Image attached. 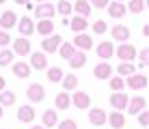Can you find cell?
Here are the masks:
<instances>
[{
  "instance_id": "ffe728a7",
  "label": "cell",
  "mask_w": 149,
  "mask_h": 129,
  "mask_svg": "<svg viewBox=\"0 0 149 129\" xmlns=\"http://www.w3.org/2000/svg\"><path fill=\"white\" fill-rule=\"evenodd\" d=\"M71 9H74V13H78L80 17H89L93 7L89 4V0H76V2L71 4Z\"/></svg>"
},
{
  "instance_id": "4fadbf2b",
  "label": "cell",
  "mask_w": 149,
  "mask_h": 129,
  "mask_svg": "<svg viewBox=\"0 0 149 129\" xmlns=\"http://www.w3.org/2000/svg\"><path fill=\"white\" fill-rule=\"evenodd\" d=\"M35 32L43 34V37L54 34V24H52V19H39V22L35 24Z\"/></svg>"
},
{
  "instance_id": "7c38bea8",
  "label": "cell",
  "mask_w": 149,
  "mask_h": 129,
  "mask_svg": "<svg viewBox=\"0 0 149 129\" xmlns=\"http://www.w3.org/2000/svg\"><path fill=\"white\" fill-rule=\"evenodd\" d=\"M93 75L97 77V80H108V77H112V65H108L106 60L100 63V65H95Z\"/></svg>"
},
{
  "instance_id": "277c9868",
  "label": "cell",
  "mask_w": 149,
  "mask_h": 129,
  "mask_svg": "<svg viewBox=\"0 0 149 129\" xmlns=\"http://www.w3.org/2000/svg\"><path fill=\"white\" fill-rule=\"evenodd\" d=\"M63 43V37L61 34H50V37H45L43 39V43H41V48H43V54H52V52L58 50V45Z\"/></svg>"
},
{
  "instance_id": "f546056e",
  "label": "cell",
  "mask_w": 149,
  "mask_h": 129,
  "mask_svg": "<svg viewBox=\"0 0 149 129\" xmlns=\"http://www.w3.org/2000/svg\"><path fill=\"white\" fill-rule=\"evenodd\" d=\"M132 73H136V65H130V63L117 65V75H121V77H127V75H132Z\"/></svg>"
},
{
  "instance_id": "bcb514c9",
  "label": "cell",
  "mask_w": 149,
  "mask_h": 129,
  "mask_svg": "<svg viewBox=\"0 0 149 129\" xmlns=\"http://www.w3.org/2000/svg\"><path fill=\"white\" fill-rule=\"evenodd\" d=\"M0 118H2V106H0Z\"/></svg>"
},
{
  "instance_id": "4316f807",
  "label": "cell",
  "mask_w": 149,
  "mask_h": 129,
  "mask_svg": "<svg viewBox=\"0 0 149 129\" xmlns=\"http://www.w3.org/2000/svg\"><path fill=\"white\" fill-rule=\"evenodd\" d=\"M61 84H63V90H65V92H69V90H76V86H78V77H76L74 73H67V75H63Z\"/></svg>"
},
{
  "instance_id": "7bdbcfd3",
  "label": "cell",
  "mask_w": 149,
  "mask_h": 129,
  "mask_svg": "<svg viewBox=\"0 0 149 129\" xmlns=\"http://www.w3.org/2000/svg\"><path fill=\"white\" fill-rule=\"evenodd\" d=\"M17 4H26V2H30V0H15Z\"/></svg>"
},
{
  "instance_id": "b9f144b4",
  "label": "cell",
  "mask_w": 149,
  "mask_h": 129,
  "mask_svg": "<svg viewBox=\"0 0 149 129\" xmlns=\"http://www.w3.org/2000/svg\"><path fill=\"white\" fill-rule=\"evenodd\" d=\"M4 86H7V80H4V77L0 75V90H4Z\"/></svg>"
},
{
  "instance_id": "ee69618b",
  "label": "cell",
  "mask_w": 149,
  "mask_h": 129,
  "mask_svg": "<svg viewBox=\"0 0 149 129\" xmlns=\"http://www.w3.org/2000/svg\"><path fill=\"white\" fill-rule=\"evenodd\" d=\"M30 129H45V127H41V125H33Z\"/></svg>"
},
{
  "instance_id": "ab89813d",
  "label": "cell",
  "mask_w": 149,
  "mask_h": 129,
  "mask_svg": "<svg viewBox=\"0 0 149 129\" xmlns=\"http://www.w3.org/2000/svg\"><path fill=\"white\" fill-rule=\"evenodd\" d=\"M138 123H141L143 127H147V125H149V114H147L145 110H141V112H138Z\"/></svg>"
},
{
  "instance_id": "2e32d148",
  "label": "cell",
  "mask_w": 149,
  "mask_h": 129,
  "mask_svg": "<svg viewBox=\"0 0 149 129\" xmlns=\"http://www.w3.org/2000/svg\"><path fill=\"white\" fill-rule=\"evenodd\" d=\"M145 108H147V99H145V97H134V99L127 101V108H125V110L130 112V114H138V112L145 110Z\"/></svg>"
},
{
  "instance_id": "9a60e30c",
  "label": "cell",
  "mask_w": 149,
  "mask_h": 129,
  "mask_svg": "<svg viewBox=\"0 0 149 129\" xmlns=\"http://www.w3.org/2000/svg\"><path fill=\"white\" fill-rule=\"evenodd\" d=\"M110 32H112V39L119 41V43H125V41L130 39V28H127V26H123V24H117Z\"/></svg>"
},
{
  "instance_id": "1f68e13d",
  "label": "cell",
  "mask_w": 149,
  "mask_h": 129,
  "mask_svg": "<svg viewBox=\"0 0 149 129\" xmlns=\"http://www.w3.org/2000/svg\"><path fill=\"white\" fill-rule=\"evenodd\" d=\"M56 13H61V15H65V17H67V15L69 13H74V9H71V2H69V0H61V2L58 4H56Z\"/></svg>"
},
{
  "instance_id": "d590c367",
  "label": "cell",
  "mask_w": 149,
  "mask_h": 129,
  "mask_svg": "<svg viewBox=\"0 0 149 129\" xmlns=\"http://www.w3.org/2000/svg\"><path fill=\"white\" fill-rule=\"evenodd\" d=\"M110 88H112V92H117V90H123V88H125V80H123L121 75H115V77H110Z\"/></svg>"
},
{
  "instance_id": "52a82bcc",
  "label": "cell",
  "mask_w": 149,
  "mask_h": 129,
  "mask_svg": "<svg viewBox=\"0 0 149 129\" xmlns=\"http://www.w3.org/2000/svg\"><path fill=\"white\" fill-rule=\"evenodd\" d=\"M95 52H97V56H100V60H108V58L115 56V45H112L110 41H102L95 48Z\"/></svg>"
},
{
  "instance_id": "7dc6e473",
  "label": "cell",
  "mask_w": 149,
  "mask_h": 129,
  "mask_svg": "<svg viewBox=\"0 0 149 129\" xmlns=\"http://www.w3.org/2000/svg\"><path fill=\"white\" fill-rule=\"evenodd\" d=\"M4 2H7V0H0V4H4Z\"/></svg>"
},
{
  "instance_id": "8fae6325",
  "label": "cell",
  "mask_w": 149,
  "mask_h": 129,
  "mask_svg": "<svg viewBox=\"0 0 149 129\" xmlns=\"http://www.w3.org/2000/svg\"><path fill=\"white\" fill-rule=\"evenodd\" d=\"M106 118H108V114H106L102 108H93V110L89 112V121H91V125H95V127L106 125Z\"/></svg>"
},
{
  "instance_id": "ba28073f",
  "label": "cell",
  "mask_w": 149,
  "mask_h": 129,
  "mask_svg": "<svg viewBox=\"0 0 149 129\" xmlns=\"http://www.w3.org/2000/svg\"><path fill=\"white\" fill-rule=\"evenodd\" d=\"M74 48H78L80 52H86L93 48V39H91V34H84V32H78L74 39Z\"/></svg>"
},
{
  "instance_id": "60d3db41",
  "label": "cell",
  "mask_w": 149,
  "mask_h": 129,
  "mask_svg": "<svg viewBox=\"0 0 149 129\" xmlns=\"http://www.w3.org/2000/svg\"><path fill=\"white\" fill-rule=\"evenodd\" d=\"M108 2H110V0H89L91 7H97V9H106V7H108Z\"/></svg>"
},
{
  "instance_id": "ac0fdd59",
  "label": "cell",
  "mask_w": 149,
  "mask_h": 129,
  "mask_svg": "<svg viewBox=\"0 0 149 129\" xmlns=\"http://www.w3.org/2000/svg\"><path fill=\"white\" fill-rule=\"evenodd\" d=\"M15 24H17V15H15V11H4V13H0V26H2L4 30H11Z\"/></svg>"
},
{
  "instance_id": "5b68a950",
  "label": "cell",
  "mask_w": 149,
  "mask_h": 129,
  "mask_svg": "<svg viewBox=\"0 0 149 129\" xmlns=\"http://www.w3.org/2000/svg\"><path fill=\"white\" fill-rule=\"evenodd\" d=\"M125 86H130L132 90H141V88H145V86H147V75H143V73H132V75H127Z\"/></svg>"
},
{
  "instance_id": "e0dca14e",
  "label": "cell",
  "mask_w": 149,
  "mask_h": 129,
  "mask_svg": "<svg viewBox=\"0 0 149 129\" xmlns=\"http://www.w3.org/2000/svg\"><path fill=\"white\" fill-rule=\"evenodd\" d=\"M71 103H74L78 110H86V108L91 106V97L86 95V92H82V90H78L74 97H71Z\"/></svg>"
},
{
  "instance_id": "6da1fadb",
  "label": "cell",
  "mask_w": 149,
  "mask_h": 129,
  "mask_svg": "<svg viewBox=\"0 0 149 129\" xmlns=\"http://www.w3.org/2000/svg\"><path fill=\"white\" fill-rule=\"evenodd\" d=\"M115 54L119 56V60H123V63H130V60L136 58V48L130 43H121L119 48L115 50Z\"/></svg>"
},
{
  "instance_id": "cb8c5ba5",
  "label": "cell",
  "mask_w": 149,
  "mask_h": 129,
  "mask_svg": "<svg viewBox=\"0 0 149 129\" xmlns=\"http://www.w3.org/2000/svg\"><path fill=\"white\" fill-rule=\"evenodd\" d=\"M84 63H86V52H80V50H76L74 56L69 58V67L71 69H80V67H84Z\"/></svg>"
},
{
  "instance_id": "7402d4cb",
  "label": "cell",
  "mask_w": 149,
  "mask_h": 129,
  "mask_svg": "<svg viewBox=\"0 0 149 129\" xmlns=\"http://www.w3.org/2000/svg\"><path fill=\"white\" fill-rule=\"evenodd\" d=\"M86 26H89V22H86V17H80V15H74V17L69 19V28L74 30L76 34L78 32H84Z\"/></svg>"
},
{
  "instance_id": "e575fe53",
  "label": "cell",
  "mask_w": 149,
  "mask_h": 129,
  "mask_svg": "<svg viewBox=\"0 0 149 129\" xmlns=\"http://www.w3.org/2000/svg\"><path fill=\"white\" fill-rule=\"evenodd\" d=\"M125 9H130V13H143L145 11V0H130Z\"/></svg>"
},
{
  "instance_id": "3957f363",
  "label": "cell",
  "mask_w": 149,
  "mask_h": 129,
  "mask_svg": "<svg viewBox=\"0 0 149 129\" xmlns=\"http://www.w3.org/2000/svg\"><path fill=\"white\" fill-rule=\"evenodd\" d=\"M35 15H37L39 19H52L56 15V9H54V4H50V2H39L37 7H35Z\"/></svg>"
},
{
  "instance_id": "d4e9b609",
  "label": "cell",
  "mask_w": 149,
  "mask_h": 129,
  "mask_svg": "<svg viewBox=\"0 0 149 129\" xmlns=\"http://www.w3.org/2000/svg\"><path fill=\"white\" fill-rule=\"evenodd\" d=\"M17 118L22 123H33L35 121V110H33V106H22L17 110Z\"/></svg>"
},
{
  "instance_id": "d6986e66",
  "label": "cell",
  "mask_w": 149,
  "mask_h": 129,
  "mask_svg": "<svg viewBox=\"0 0 149 129\" xmlns=\"http://www.w3.org/2000/svg\"><path fill=\"white\" fill-rule=\"evenodd\" d=\"M13 48H15L13 54H17V56H28V54H30V41H28L26 37H19V39H15Z\"/></svg>"
},
{
  "instance_id": "484cf974",
  "label": "cell",
  "mask_w": 149,
  "mask_h": 129,
  "mask_svg": "<svg viewBox=\"0 0 149 129\" xmlns=\"http://www.w3.org/2000/svg\"><path fill=\"white\" fill-rule=\"evenodd\" d=\"M54 103H56V110H67V108L71 106V97H69V92H58L56 95V99H54Z\"/></svg>"
},
{
  "instance_id": "44dd1931",
  "label": "cell",
  "mask_w": 149,
  "mask_h": 129,
  "mask_svg": "<svg viewBox=\"0 0 149 129\" xmlns=\"http://www.w3.org/2000/svg\"><path fill=\"white\" fill-rule=\"evenodd\" d=\"M41 123H43L41 127H45V129L56 127V123H58V114H56V110H45L43 116H41Z\"/></svg>"
},
{
  "instance_id": "30bf717a",
  "label": "cell",
  "mask_w": 149,
  "mask_h": 129,
  "mask_svg": "<svg viewBox=\"0 0 149 129\" xmlns=\"http://www.w3.org/2000/svg\"><path fill=\"white\" fill-rule=\"evenodd\" d=\"M28 65H33V69H37V71H43L45 67H48V56H45L43 52H33Z\"/></svg>"
},
{
  "instance_id": "836d02e7",
  "label": "cell",
  "mask_w": 149,
  "mask_h": 129,
  "mask_svg": "<svg viewBox=\"0 0 149 129\" xmlns=\"http://www.w3.org/2000/svg\"><path fill=\"white\" fill-rule=\"evenodd\" d=\"M13 50H0V67H7L13 63Z\"/></svg>"
},
{
  "instance_id": "8d00e7d4",
  "label": "cell",
  "mask_w": 149,
  "mask_h": 129,
  "mask_svg": "<svg viewBox=\"0 0 149 129\" xmlns=\"http://www.w3.org/2000/svg\"><path fill=\"white\" fill-rule=\"evenodd\" d=\"M56 129H78V125H76V121H71V118H65V121L56 123Z\"/></svg>"
},
{
  "instance_id": "f1b7e54d",
  "label": "cell",
  "mask_w": 149,
  "mask_h": 129,
  "mask_svg": "<svg viewBox=\"0 0 149 129\" xmlns=\"http://www.w3.org/2000/svg\"><path fill=\"white\" fill-rule=\"evenodd\" d=\"M74 52H76L74 43H61L58 45V54H61V58H65V60H69L71 56H74Z\"/></svg>"
},
{
  "instance_id": "c3c4849f",
  "label": "cell",
  "mask_w": 149,
  "mask_h": 129,
  "mask_svg": "<svg viewBox=\"0 0 149 129\" xmlns=\"http://www.w3.org/2000/svg\"><path fill=\"white\" fill-rule=\"evenodd\" d=\"M117 2H123V0H117Z\"/></svg>"
},
{
  "instance_id": "603a6c76",
  "label": "cell",
  "mask_w": 149,
  "mask_h": 129,
  "mask_svg": "<svg viewBox=\"0 0 149 129\" xmlns=\"http://www.w3.org/2000/svg\"><path fill=\"white\" fill-rule=\"evenodd\" d=\"M106 123H110L112 129H121L125 127V116H123V112H112V114H108V118H106Z\"/></svg>"
},
{
  "instance_id": "f35d334b",
  "label": "cell",
  "mask_w": 149,
  "mask_h": 129,
  "mask_svg": "<svg viewBox=\"0 0 149 129\" xmlns=\"http://www.w3.org/2000/svg\"><path fill=\"white\" fill-rule=\"evenodd\" d=\"M9 43H11V34L7 30H0V48H7Z\"/></svg>"
},
{
  "instance_id": "4dcf8cb0",
  "label": "cell",
  "mask_w": 149,
  "mask_h": 129,
  "mask_svg": "<svg viewBox=\"0 0 149 129\" xmlns=\"http://www.w3.org/2000/svg\"><path fill=\"white\" fill-rule=\"evenodd\" d=\"M15 103V92L11 90H0V106H13Z\"/></svg>"
},
{
  "instance_id": "8992f818",
  "label": "cell",
  "mask_w": 149,
  "mask_h": 129,
  "mask_svg": "<svg viewBox=\"0 0 149 129\" xmlns=\"http://www.w3.org/2000/svg\"><path fill=\"white\" fill-rule=\"evenodd\" d=\"M26 97H28L33 103H39V101L45 99V88H43L41 84H30L28 90H26Z\"/></svg>"
},
{
  "instance_id": "83f0119b",
  "label": "cell",
  "mask_w": 149,
  "mask_h": 129,
  "mask_svg": "<svg viewBox=\"0 0 149 129\" xmlns=\"http://www.w3.org/2000/svg\"><path fill=\"white\" fill-rule=\"evenodd\" d=\"M13 75L15 77H22V80H24V77H28L30 75V65L28 63H15L13 65Z\"/></svg>"
},
{
  "instance_id": "d6a6232c",
  "label": "cell",
  "mask_w": 149,
  "mask_h": 129,
  "mask_svg": "<svg viewBox=\"0 0 149 129\" xmlns=\"http://www.w3.org/2000/svg\"><path fill=\"white\" fill-rule=\"evenodd\" d=\"M63 69L61 67H52V69H48V82H61L63 80Z\"/></svg>"
},
{
  "instance_id": "5bb4252c",
  "label": "cell",
  "mask_w": 149,
  "mask_h": 129,
  "mask_svg": "<svg viewBox=\"0 0 149 129\" xmlns=\"http://www.w3.org/2000/svg\"><path fill=\"white\" fill-rule=\"evenodd\" d=\"M106 9H108V15H110V17H115V19H119V17H123V15L127 13L125 4H123V2H117V0H115V2L110 0Z\"/></svg>"
},
{
  "instance_id": "9c48e42d",
  "label": "cell",
  "mask_w": 149,
  "mask_h": 129,
  "mask_svg": "<svg viewBox=\"0 0 149 129\" xmlns=\"http://www.w3.org/2000/svg\"><path fill=\"white\" fill-rule=\"evenodd\" d=\"M17 30H19V34H22V37H30V34L35 32V22L30 17H19L17 19Z\"/></svg>"
},
{
  "instance_id": "7a4b0ae2",
  "label": "cell",
  "mask_w": 149,
  "mask_h": 129,
  "mask_svg": "<svg viewBox=\"0 0 149 129\" xmlns=\"http://www.w3.org/2000/svg\"><path fill=\"white\" fill-rule=\"evenodd\" d=\"M127 101H130V97L125 95L123 90H117V92H112L110 95V106L115 108L117 112H123L127 108Z\"/></svg>"
},
{
  "instance_id": "f6af8a7d",
  "label": "cell",
  "mask_w": 149,
  "mask_h": 129,
  "mask_svg": "<svg viewBox=\"0 0 149 129\" xmlns=\"http://www.w3.org/2000/svg\"><path fill=\"white\" fill-rule=\"evenodd\" d=\"M37 2H50V0H37Z\"/></svg>"
},
{
  "instance_id": "74e56055",
  "label": "cell",
  "mask_w": 149,
  "mask_h": 129,
  "mask_svg": "<svg viewBox=\"0 0 149 129\" xmlns=\"http://www.w3.org/2000/svg\"><path fill=\"white\" fill-rule=\"evenodd\" d=\"M106 30H108V26H106L104 19H97V22H93V32H97V34H104Z\"/></svg>"
}]
</instances>
